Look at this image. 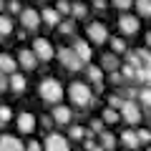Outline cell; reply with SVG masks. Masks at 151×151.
Instances as JSON below:
<instances>
[{"label": "cell", "mask_w": 151, "mask_h": 151, "mask_svg": "<svg viewBox=\"0 0 151 151\" xmlns=\"http://www.w3.org/2000/svg\"><path fill=\"white\" fill-rule=\"evenodd\" d=\"M68 98H70V103L78 106V108H88V106L96 103L91 88H88L83 81H76V83H70V86H68Z\"/></svg>", "instance_id": "6da1fadb"}, {"label": "cell", "mask_w": 151, "mask_h": 151, "mask_svg": "<svg viewBox=\"0 0 151 151\" xmlns=\"http://www.w3.org/2000/svg\"><path fill=\"white\" fill-rule=\"evenodd\" d=\"M38 93H40V98H43L45 103H50V106H55V103L63 101V86H60V81H55V78H43L40 81V86H38Z\"/></svg>", "instance_id": "7a4b0ae2"}, {"label": "cell", "mask_w": 151, "mask_h": 151, "mask_svg": "<svg viewBox=\"0 0 151 151\" xmlns=\"http://www.w3.org/2000/svg\"><path fill=\"white\" fill-rule=\"evenodd\" d=\"M55 55H58V60H60V63H63V68L73 70V73H76V70H81L83 65H86V63H83V60H81V55L76 53L73 48H60V50H58V53H55Z\"/></svg>", "instance_id": "3957f363"}, {"label": "cell", "mask_w": 151, "mask_h": 151, "mask_svg": "<svg viewBox=\"0 0 151 151\" xmlns=\"http://www.w3.org/2000/svg\"><path fill=\"white\" fill-rule=\"evenodd\" d=\"M121 121H126V124H131V126H136L141 121V108H139V103L136 101H124V106H121Z\"/></svg>", "instance_id": "277c9868"}, {"label": "cell", "mask_w": 151, "mask_h": 151, "mask_svg": "<svg viewBox=\"0 0 151 151\" xmlns=\"http://www.w3.org/2000/svg\"><path fill=\"white\" fill-rule=\"evenodd\" d=\"M43 151H70V144L63 134H48L43 139Z\"/></svg>", "instance_id": "5b68a950"}, {"label": "cell", "mask_w": 151, "mask_h": 151, "mask_svg": "<svg viewBox=\"0 0 151 151\" xmlns=\"http://www.w3.org/2000/svg\"><path fill=\"white\" fill-rule=\"evenodd\" d=\"M86 35H88V40L91 43H96V45H101V43H106L108 40V28L103 25V23H88V28H86Z\"/></svg>", "instance_id": "8992f818"}, {"label": "cell", "mask_w": 151, "mask_h": 151, "mask_svg": "<svg viewBox=\"0 0 151 151\" xmlns=\"http://www.w3.org/2000/svg\"><path fill=\"white\" fill-rule=\"evenodd\" d=\"M33 53L38 55V60H50L55 55V50H53V45H50L48 38H35V40H33Z\"/></svg>", "instance_id": "52a82bcc"}, {"label": "cell", "mask_w": 151, "mask_h": 151, "mask_svg": "<svg viewBox=\"0 0 151 151\" xmlns=\"http://www.w3.org/2000/svg\"><path fill=\"white\" fill-rule=\"evenodd\" d=\"M119 28H121V33H124V35H136V33H139V28H141V20H139V15L124 13V15L119 18Z\"/></svg>", "instance_id": "ba28073f"}, {"label": "cell", "mask_w": 151, "mask_h": 151, "mask_svg": "<svg viewBox=\"0 0 151 151\" xmlns=\"http://www.w3.org/2000/svg\"><path fill=\"white\" fill-rule=\"evenodd\" d=\"M20 23H23V28H25V30H38L43 20H40V13H38V10H33V8H23Z\"/></svg>", "instance_id": "9c48e42d"}, {"label": "cell", "mask_w": 151, "mask_h": 151, "mask_svg": "<svg viewBox=\"0 0 151 151\" xmlns=\"http://www.w3.org/2000/svg\"><path fill=\"white\" fill-rule=\"evenodd\" d=\"M35 116L33 113H28V111H23V113H18V119H15V124H18V131L20 134H33L35 131Z\"/></svg>", "instance_id": "30bf717a"}, {"label": "cell", "mask_w": 151, "mask_h": 151, "mask_svg": "<svg viewBox=\"0 0 151 151\" xmlns=\"http://www.w3.org/2000/svg\"><path fill=\"white\" fill-rule=\"evenodd\" d=\"M18 65H20L23 70H35L38 68V55L33 53V50L23 48L20 53H18Z\"/></svg>", "instance_id": "8fae6325"}, {"label": "cell", "mask_w": 151, "mask_h": 151, "mask_svg": "<svg viewBox=\"0 0 151 151\" xmlns=\"http://www.w3.org/2000/svg\"><path fill=\"white\" fill-rule=\"evenodd\" d=\"M0 151H25V144H23L18 136L3 134L0 136Z\"/></svg>", "instance_id": "7c38bea8"}, {"label": "cell", "mask_w": 151, "mask_h": 151, "mask_svg": "<svg viewBox=\"0 0 151 151\" xmlns=\"http://www.w3.org/2000/svg\"><path fill=\"white\" fill-rule=\"evenodd\" d=\"M50 119H53L55 124H68V126H70L73 113H70V108H68V106H63V103H55L53 111H50Z\"/></svg>", "instance_id": "4fadbf2b"}, {"label": "cell", "mask_w": 151, "mask_h": 151, "mask_svg": "<svg viewBox=\"0 0 151 151\" xmlns=\"http://www.w3.org/2000/svg\"><path fill=\"white\" fill-rule=\"evenodd\" d=\"M86 76H88V81H91L98 91L103 88V68L101 65H86Z\"/></svg>", "instance_id": "5bb4252c"}, {"label": "cell", "mask_w": 151, "mask_h": 151, "mask_svg": "<svg viewBox=\"0 0 151 151\" xmlns=\"http://www.w3.org/2000/svg\"><path fill=\"white\" fill-rule=\"evenodd\" d=\"M40 20H43L45 25H50V28H58L63 18H60V13L55 10V8H45V10L40 13Z\"/></svg>", "instance_id": "9a60e30c"}, {"label": "cell", "mask_w": 151, "mask_h": 151, "mask_svg": "<svg viewBox=\"0 0 151 151\" xmlns=\"http://www.w3.org/2000/svg\"><path fill=\"white\" fill-rule=\"evenodd\" d=\"M73 50L81 55L83 63H86V60H91V53H93V50H91V43H88V40H81V38H76V40H73Z\"/></svg>", "instance_id": "2e32d148"}, {"label": "cell", "mask_w": 151, "mask_h": 151, "mask_svg": "<svg viewBox=\"0 0 151 151\" xmlns=\"http://www.w3.org/2000/svg\"><path fill=\"white\" fill-rule=\"evenodd\" d=\"M15 68H18V58H13L10 53H0V70L3 73H15Z\"/></svg>", "instance_id": "e0dca14e"}, {"label": "cell", "mask_w": 151, "mask_h": 151, "mask_svg": "<svg viewBox=\"0 0 151 151\" xmlns=\"http://www.w3.org/2000/svg\"><path fill=\"white\" fill-rule=\"evenodd\" d=\"M119 65H121V60H119L116 53H103V58H101V68L103 70L113 73V70H119Z\"/></svg>", "instance_id": "ac0fdd59"}, {"label": "cell", "mask_w": 151, "mask_h": 151, "mask_svg": "<svg viewBox=\"0 0 151 151\" xmlns=\"http://www.w3.org/2000/svg\"><path fill=\"white\" fill-rule=\"evenodd\" d=\"M121 144L126 146V149H139L141 146V141H139V134H136V131H131V129H126L124 134H121Z\"/></svg>", "instance_id": "d6986e66"}, {"label": "cell", "mask_w": 151, "mask_h": 151, "mask_svg": "<svg viewBox=\"0 0 151 151\" xmlns=\"http://www.w3.org/2000/svg\"><path fill=\"white\" fill-rule=\"evenodd\" d=\"M10 91L13 93H23L25 91V76L23 73H10Z\"/></svg>", "instance_id": "ffe728a7"}, {"label": "cell", "mask_w": 151, "mask_h": 151, "mask_svg": "<svg viewBox=\"0 0 151 151\" xmlns=\"http://www.w3.org/2000/svg\"><path fill=\"white\" fill-rule=\"evenodd\" d=\"M98 139H101V146L106 151H113L116 149V144H119V141H116V136L111 134V131H103V134H98Z\"/></svg>", "instance_id": "44dd1931"}, {"label": "cell", "mask_w": 151, "mask_h": 151, "mask_svg": "<svg viewBox=\"0 0 151 151\" xmlns=\"http://www.w3.org/2000/svg\"><path fill=\"white\" fill-rule=\"evenodd\" d=\"M13 33V18L0 13V38H8Z\"/></svg>", "instance_id": "7402d4cb"}, {"label": "cell", "mask_w": 151, "mask_h": 151, "mask_svg": "<svg viewBox=\"0 0 151 151\" xmlns=\"http://www.w3.org/2000/svg\"><path fill=\"white\" fill-rule=\"evenodd\" d=\"M101 119H103V124H111V126H113V124H119V121H121V113L116 111V108H111V106H108L106 111L101 113Z\"/></svg>", "instance_id": "603a6c76"}, {"label": "cell", "mask_w": 151, "mask_h": 151, "mask_svg": "<svg viewBox=\"0 0 151 151\" xmlns=\"http://www.w3.org/2000/svg\"><path fill=\"white\" fill-rule=\"evenodd\" d=\"M139 18H151V0H134Z\"/></svg>", "instance_id": "cb8c5ba5"}, {"label": "cell", "mask_w": 151, "mask_h": 151, "mask_svg": "<svg viewBox=\"0 0 151 151\" xmlns=\"http://www.w3.org/2000/svg\"><path fill=\"white\" fill-rule=\"evenodd\" d=\"M86 13H88V8L83 5V3H73V5H70V18H73V20H83Z\"/></svg>", "instance_id": "d4e9b609"}, {"label": "cell", "mask_w": 151, "mask_h": 151, "mask_svg": "<svg viewBox=\"0 0 151 151\" xmlns=\"http://www.w3.org/2000/svg\"><path fill=\"white\" fill-rule=\"evenodd\" d=\"M58 30L63 33V35H73V33H76V20H73V18H65V20H60Z\"/></svg>", "instance_id": "484cf974"}, {"label": "cell", "mask_w": 151, "mask_h": 151, "mask_svg": "<svg viewBox=\"0 0 151 151\" xmlns=\"http://www.w3.org/2000/svg\"><path fill=\"white\" fill-rule=\"evenodd\" d=\"M139 101H141V103H144V106L151 111V86H144V88L139 91Z\"/></svg>", "instance_id": "4316f807"}, {"label": "cell", "mask_w": 151, "mask_h": 151, "mask_svg": "<svg viewBox=\"0 0 151 151\" xmlns=\"http://www.w3.org/2000/svg\"><path fill=\"white\" fill-rule=\"evenodd\" d=\"M13 121V111L10 106H0V126H8Z\"/></svg>", "instance_id": "83f0119b"}, {"label": "cell", "mask_w": 151, "mask_h": 151, "mask_svg": "<svg viewBox=\"0 0 151 151\" xmlns=\"http://www.w3.org/2000/svg\"><path fill=\"white\" fill-rule=\"evenodd\" d=\"M83 136H86V129H81V126H70L68 129V139L70 141H81Z\"/></svg>", "instance_id": "f1b7e54d"}, {"label": "cell", "mask_w": 151, "mask_h": 151, "mask_svg": "<svg viewBox=\"0 0 151 151\" xmlns=\"http://www.w3.org/2000/svg\"><path fill=\"white\" fill-rule=\"evenodd\" d=\"M121 73H124V78H126V81H136V68H134V65L124 63V68H121Z\"/></svg>", "instance_id": "f546056e"}, {"label": "cell", "mask_w": 151, "mask_h": 151, "mask_svg": "<svg viewBox=\"0 0 151 151\" xmlns=\"http://www.w3.org/2000/svg\"><path fill=\"white\" fill-rule=\"evenodd\" d=\"M111 48L116 50V53H124L126 50V40L124 38H111Z\"/></svg>", "instance_id": "4dcf8cb0"}, {"label": "cell", "mask_w": 151, "mask_h": 151, "mask_svg": "<svg viewBox=\"0 0 151 151\" xmlns=\"http://www.w3.org/2000/svg\"><path fill=\"white\" fill-rule=\"evenodd\" d=\"M55 10H58L60 15H68V18H70V3H68V0H58Z\"/></svg>", "instance_id": "1f68e13d"}, {"label": "cell", "mask_w": 151, "mask_h": 151, "mask_svg": "<svg viewBox=\"0 0 151 151\" xmlns=\"http://www.w3.org/2000/svg\"><path fill=\"white\" fill-rule=\"evenodd\" d=\"M108 106L116 108V111H121V106H124V98H121V96H108Z\"/></svg>", "instance_id": "d6a6232c"}, {"label": "cell", "mask_w": 151, "mask_h": 151, "mask_svg": "<svg viewBox=\"0 0 151 151\" xmlns=\"http://www.w3.org/2000/svg\"><path fill=\"white\" fill-rule=\"evenodd\" d=\"M8 88H10V76L0 70V93H3V91H8Z\"/></svg>", "instance_id": "836d02e7"}, {"label": "cell", "mask_w": 151, "mask_h": 151, "mask_svg": "<svg viewBox=\"0 0 151 151\" xmlns=\"http://www.w3.org/2000/svg\"><path fill=\"white\" fill-rule=\"evenodd\" d=\"M131 3H134V0H111V5H116L119 10H129Z\"/></svg>", "instance_id": "e575fe53"}, {"label": "cell", "mask_w": 151, "mask_h": 151, "mask_svg": "<svg viewBox=\"0 0 151 151\" xmlns=\"http://www.w3.org/2000/svg\"><path fill=\"white\" fill-rule=\"evenodd\" d=\"M8 10H10L13 15H20L23 8H20V3H18V0H10V3H8Z\"/></svg>", "instance_id": "d590c367"}, {"label": "cell", "mask_w": 151, "mask_h": 151, "mask_svg": "<svg viewBox=\"0 0 151 151\" xmlns=\"http://www.w3.org/2000/svg\"><path fill=\"white\" fill-rule=\"evenodd\" d=\"M91 131H93V134H103V119H98V121H91Z\"/></svg>", "instance_id": "8d00e7d4"}, {"label": "cell", "mask_w": 151, "mask_h": 151, "mask_svg": "<svg viewBox=\"0 0 151 151\" xmlns=\"http://www.w3.org/2000/svg\"><path fill=\"white\" fill-rule=\"evenodd\" d=\"M136 134H139V141H141V144H146V141H151V131H149V129H139Z\"/></svg>", "instance_id": "74e56055"}, {"label": "cell", "mask_w": 151, "mask_h": 151, "mask_svg": "<svg viewBox=\"0 0 151 151\" xmlns=\"http://www.w3.org/2000/svg\"><path fill=\"white\" fill-rule=\"evenodd\" d=\"M25 151H43V144H40V141H30V144L25 146Z\"/></svg>", "instance_id": "f35d334b"}, {"label": "cell", "mask_w": 151, "mask_h": 151, "mask_svg": "<svg viewBox=\"0 0 151 151\" xmlns=\"http://www.w3.org/2000/svg\"><path fill=\"white\" fill-rule=\"evenodd\" d=\"M111 83H116V86H119V83H124V73L113 70V73H111Z\"/></svg>", "instance_id": "ab89813d"}, {"label": "cell", "mask_w": 151, "mask_h": 151, "mask_svg": "<svg viewBox=\"0 0 151 151\" xmlns=\"http://www.w3.org/2000/svg\"><path fill=\"white\" fill-rule=\"evenodd\" d=\"M93 8L96 10H106V0H93Z\"/></svg>", "instance_id": "60d3db41"}, {"label": "cell", "mask_w": 151, "mask_h": 151, "mask_svg": "<svg viewBox=\"0 0 151 151\" xmlns=\"http://www.w3.org/2000/svg\"><path fill=\"white\" fill-rule=\"evenodd\" d=\"M40 121H43V126H45V129H50V126H53V124H55V121H53V119H50V116H43V119H40Z\"/></svg>", "instance_id": "b9f144b4"}, {"label": "cell", "mask_w": 151, "mask_h": 151, "mask_svg": "<svg viewBox=\"0 0 151 151\" xmlns=\"http://www.w3.org/2000/svg\"><path fill=\"white\" fill-rule=\"evenodd\" d=\"M144 40H146V48H149V50H151V30H149V33H146V38H144Z\"/></svg>", "instance_id": "7bdbcfd3"}, {"label": "cell", "mask_w": 151, "mask_h": 151, "mask_svg": "<svg viewBox=\"0 0 151 151\" xmlns=\"http://www.w3.org/2000/svg\"><path fill=\"white\" fill-rule=\"evenodd\" d=\"M3 10H5V3H3V0H0V13H3Z\"/></svg>", "instance_id": "ee69618b"}, {"label": "cell", "mask_w": 151, "mask_h": 151, "mask_svg": "<svg viewBox=\"0 0 151 151\" xmlns=\"http://www.w3.org/2000/svg\"><path fill=\"white\" fill-rule=\"evenodd\" d=\"M146 151H151V146H149V149H146Z\"/></svg>", "instance_id": "f6af8a7d"}]
</instances>
